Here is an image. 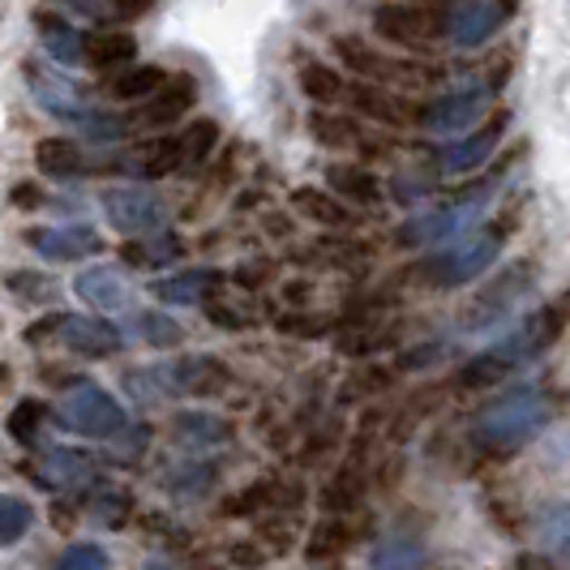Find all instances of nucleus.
I'll use <instances>...</instances> for the list:
<instances>
[{
	"label": "nucleus",
	"instance_id": "nucleus-39",
	"mask_svg": "<svg viewBox=\"0 0 570 570\" xmlns=\"http://www.w3.org/2000/svg\"><path fill=\"white\" fill-rule=\"evenodd\" d=\"M370 562L373 567H425L429 553L416 541H407V537H386L370 553Z\"/></svg>",
	"mask_w": 570,
	"mask_h": 570
},
{
	"label": "nucleus",
	"instance_id": "nucleus-48",
	"mask_svg": "<svg viewBox=\"0 0 570 570\" xmlns=\"http://www.w3.org/2000/svg\"><path fill=\"white\" fill-rule=\"evenodd\" d=\"M271 275H275L271 262H240V266H236V284L240 287H262Z\"/></svg>",
	"mask_w": 570,
	"mask_h": 570
},
{
	"label": "nucleus",
	"instance_id": "nucleus-19",
	"mask_svg": "<svg viewBox=\"0 0 570 570\" xmlns=\"http://www.w3.org/2000/svg\"><path fill=\"white\" fill-rule=\"evenodd\" d=\"M361 502H365V459L352 455L326 476V485H322V511L352 514Z\"/></svg>",
	"mask_w": 570,
	"mask_h": 570
},
{
	"label": "nucleus",
	"instance_id": "nucleus-40",
	"mask_svg": "<svg viewBox=\"0 0 570 570\" xmlns=\"http://www.w3.org/2000/svg\"><path fill=\"white\" fill-rule=\"evenodd\" d=\"M43 416H48V407H43V403L22 400V403H13V412H9L4 429H9V438H13L18 446H30V442L39 438V429H43Z\"/></svg>",
	"mask_w": 570,
	"mask_h": 570
},
{
	"label": "nucleus",
	"instance_id": "nucleus-51",
	"mask_svg": "<svg viewBox=\"0 0 570 570\" xmlns=\"http://www.w3.org/2000/svg\"><path fill=\"white\" fill-rule=\"evenodd\" d=\"M232 562H262V553L245 544V549H232Z\"/></svg>",
	"mask_w": 570,
	"mask_h": 570
},
{
	"label": "nucleus",
	"instance_id": "nucleus-18",
	"mask_svg": "<svg viewBox=\"0 0 570 570\" xmlns=\"http://www.w3.org/2000/svg\"><path fill=\"white\" fill-rule=\"evenodd\" d=\"M168 373H171V391L176 395H194V400L219 395L232 382V370L219 356H185V361L168 365Z\"/></svg>",
	"mask_w": 570,
	"mask_h": 570
},
{
	"label": "nucleus",
	"instance_id": "nucleus-46",
	"mask_svg": "<svg viewBox=\"0 0 570 570\" xmlns=\"http://www.w3.org/2000/svg\"><path fill=\"white\" fill-rule=\"evenodd\" d=\"M57 562L65 570H99V567H108V553H104V544L78 541V544H69Z\"/></svg>",
	"mask_w": 570,
	"mask_h": 570
},
{
	"label": "nucleus",
	"instance_id": "nucleus-22",
	"mask_svg": "<svg viewBox=\"0 0 570 570\" xmlns=\"http://www.w3.org/2000/svg\"><path fill=\"white\" fill-rule=\"evenodd\" d=\"M224 287V275L219 271H180V275H168V279H155L150 284V296L164 301V305H202L206 296H215Z\"/></svg>",
	"mask_w": 570,
	"mask_h": 570
},
{
	"label": "nucleus",
	"instance_id": "nucleus-37",
	"mask_svg": "<svg viewBox=\"0 0 570 570\" xmlns=\"http://www.w3.org/2000/svg\"><path fill=\"white\" fill-rule=\"evenodd\" d=\"M30 523H35V511H30L27 498H18V493H0V549L22 541V537L30 532Z\"/></svg>",
	"mask_w": 570,
	"mask_h": 570
},
{
	"label": "nucleus",
	"instance_id": "nucleus-2",
	"mask_svg": "<svg viewBox=\"0 0 570 570\" xmlns=\"http://www.w3.org/2000/svg\"><path fill=\"white\" fill-rule=\"evenodd\" d=\"M507 224H468V228L455 236V245H446L442 254L425 257L412 275L429 287H463L472 279H481L485 271L498 266V257L507 249Z\"/></svg>",
	"mask_w": 570,
	"mask_h": 570
},
{
	"label": "nucleus",
	"instance_id": "nucleus-21",
	"mask_svg": "<svg viewBox=\"0 0 570 570\" xmlns=\"http://www.w3.org/2000/svg\"><path fill=\"white\" fill-rule=\"evenodd\" d=\"M39 485L48 489H82L95 481V459L82 455V451H48V455L39 459V468L30 472Z\"/></svg>",
	"mask_w": 570,
	"mask_h": 570
},
{
	"label": "nucleus",
	"instance_id": "nucleus-35",
	"mask_svg": "<svg viewBox=\"0 0 570 570\" xmlns=\"http://www.w3.org/2000/svg\"><path fill=\"white\" fill-rule=\"evenodd\" d=\"M219 146V125L215 120H198L180 134V168H202Z\"/></svg>",
	"mask_w": 570,
	"mask_h": 570
},
{
	"label": "nucleus",
	"instance_id": "nucleus-52",
	"mask_svg": "<svg viewBox=\"0 0 570 570\" xmlns=\"http://www.w3.org/2000/svg\"><path fill=\"white\" fill-rule=\"evenodd\" d=\"M9 382H13V373H9V365H0V391H9Z\"/></svg>",
	"mask_w": 570,
	"mask_h": 570
},
{
	"label": "nucleus",
	"instance_id": "nucleus-45",
	"mask_svg": "<svg viewBox=\"0 0 570 570\" xmlns=\"http://www.w3.org/2000/svg\"><path fill=\"white\" fill-rule=\"evenodd\" d=\"M206 317H210L215 326H224V331H245V326H254L257 322L249 309H236V305L224 301V296H206Z\"/></svg>",
	"mask_w": 570,
	"mask_h": 570
},
{
	"label": "nucleus",
	"instance_id": "nucleus-12",
	"mask_svg": "<svg viewBox=\"0 0 570 570\" xmlns=\"http://www.w3.org/2000/svg\"><path fill=\"white\" fill-rule=\"evenodd\" d=\"M507 125H511V112H498L493 120H485L481 129L459 134V142H451L442 155H438V171H442V176H468V171H481L489 159H493L498 142L507 138Z\"/></svg>",
	"mask_w": 570,
	"mask_h": 570
},
{
	"label": "nucleus",
	"instance_id": "nucleus-20",
	"mask_svg": "<svg viewBox=\"0 0 570 570\" xmlns=\"http://www.w3.org/2000/svg\"><path fill=\"white\" fill-rule=\"evenodd\" d=\"M73 292L82 296L90 309H104V314H116V309H125V305L134 301L125 275L112 271V266H90V271H82V275L73 279Z\"/></svg>",
	"mask_w": 570,
	"mask_h": 570
},
{
	"label": "nucleus",
	"instance_id": "nucleus-9",
	"mask_svg": "<svg viewBox=\"0 0 570 570\" xmlns=\"http://www.w3.org/2000/svg\"><path fill=\"white\" fill-rule=\"evenodd\" d=\"M489 104H493V90H489L485 82L455 86V90H446V95H438V99L421 104V108H416V120L425 125L429 134L451 138V134L472 129V125L489 112Z\"/></svg>",
	"mask_w": 570,
	"mask_h": 570
},
{
	"label": "nucleus",
	"instance_id": "nucleus-53",
	"mask_svg": "<svg viewBox=\"0 0 570 570\" xmlns=\"http://www.w3.org/2000/svg\"><path fill=\"white\" fill-rule=\"evenodd\" d=\"M416 4H429V0H416Z\"/></svg>",
	"mask_w": 570,
	"mask_h": 570
},
{
	"label": "nucleus",
	"instance_id": "nucleus-16",
	"mask_svg": "<svg viewBox=\"0 0 570 570\" xmlns=\"http://www.w3.org/2000/svg\"><path fill=\"white\" fill-rule=\"evenodd\" d=\"M57 340L65 343L69 352L90 356V361H99V356H116V352H120V343H125L112 322H104V317H73V314L60 317Z\"/></svg>",
	"mask_w": 570,
	"mask_h": 570
},
{
	"label": "nucleus",
	"instance_id": "nucleus-14",
	"mask_svg": "<svg viewBox=\"0 0 570 570\" xmlns=\"http://www.w3.org/2000/svg\"><path fill=\"white\" fill-rule=\"evenodd\" d=\"M236 438L232 421L215 416V412H176L171 416V442L180 451H194V455H206V451H219Z\"/></svg>",
	"mask_w": 570,
	"mask_h": 570
},
{
	"label": "nucleus",
	"instance_id": "nucleus-44",
	"mask_svg": "<svg viewBox=\"0 0 570 570\" xmlns=\"http://www.w3.org/2000/svg\"><path fill=\"white\" fill-rule=\"evenodd\" d=\"M275 326H279L284 335H292V340H322L335 322H331V317H322V314H284Z\"/></svg>",
	"mask_w": 570,
	"mask_h": 570
},
{
	"label": "nucleus",
	"instance_id": "nucleus-5",
	"mask_svg": "<svg viewBox=\"0 0 570 570\" xmlns=\"http://www.w3.org/2000/svg\"><path fill=\"white\" fill-rule=\"evenodd\" d=\"M57 425L82 438H116L125 429V403L116 400L112 391H104L99 382H73L65 391V400L57 403Z\"/></svg>",
	"mask_w": 570,
	"mask_h": 570
},
{
	"label": "nucleus",
	"instance_id": "nucleus-27",
	"mask_svg": "<svg viewBox=\"0 0 570 570\" xmlns=\"http://www.w3.org/2000/svg\"><path fill=\"white\" fill-rule=\"evenodd\" d=\"M532 537L549 562H570V502H549L532 523Z\"/></svg>",
	"mask_w": 570,
	"mask_h": 570
},
{
	"label": "nucleus",
	"instance_id": "nucleus-17",
	"mask_svg": "<svg viewBox=\"0 0 570 570\" xmlns=\"http://www.w3.org/2000/svg\"><path fill=\"white\" fill-rule=\"evenodd\" d=\"M198 104V95H194V82H164L159 90H150L142 99V108L134 112L129 125H142V129H171L176 120H185V112Z\"/></svg>",
	"mask_w": 570,
	"mask_h": 570
},
{
	"label": "nucleus",
	"instance_id": "nucleus-36",
	"mask_svg": "<svg viewBox=\"0 0 570 570\" xmlns=\"http://www.w3.org/2000/svg\"><path fill=\"white\" fill-rule=\"evenodd\" d=\"M164 82H168V73H164L159 65H134V69H125V73L112 82V95L116 99L138 104V99H146L150 90H159Z\"/></svg>",
	"mask_w": 570,
	"mask_h": 570
},
{
	"label": "nucleus",
	"instance_id": "nucleus-25",
	"mask_svg": "<svg viewBox=\"0 0 570 570\" xmlns=\"http://www.w3.org/2000/svg\"><path fill=\"white\" fill-rule=\"evenodd\" d=\"M35 27H39V35H43L48 57L57 60L60 69H73V65H82L86 60V35L82 30H73L69 22L52 18V13H35Z\"/></svg>",
	"mask_w": 570,
	"mask_h": 570
},
{
	"label": "nucleus",
	"instance_id": "nucleus-8",
	"mask_svg": "<svg viewBox=\"0 0 570 570\" xmlns=\"http://www.w3.org/2000/svg\"><path fill=\"white\" fill-rule=\"evenodd\" d=\"M104 219L125 236H150V232L168 228V202L146 185H112L104 189Z\"/></svg>",
	"mask_w": 570,
	"mask_h": 570
},
{
	"label": "nucleus",
	"instance_id": "nucleus-50",
	"mask_svg": "<svg viewBox=\"0 0 570 570\" xmlns=\"http://www.w3.org/2000/svg\"><path fill=\"white\" fill-rule=\"evenodd\" d=\"M9 198H13L18 210H35V206H43V189H39V185H30V180H22V185H13V194H9Z\"/></svg>",
	"mask_w": 570,
	"mask_h": 570
},
{
	"label": "nucleus",
	"instance_id": "nucleus-24",
	"mask_svg": "<svg viewBox=\"0 0 570 570\" xmlns=\"http://www.w3.org/2000/svg\"><path fill=\"white\" fill-rule=\"evenodd\" d=\"M292 206H296V215H305V219L317 224V228H352V224H356V215L343 206V198L322 194V189H314V185L292 189Z\"/></svg>",
	"mask_w": 570,
	"mask_h": 570
},
{
	"label": "nucleus",
	"instance_id": "nucleus-3",
	"mask_svg": "<svg viewBox=\"0 0 570 570\" xmlns=\"http://www.w3.org/2000/svg\"><path fill=\"white\" fill-rule=\"evenodd\" d=\"M27 82H30V90H35V99H39L48 112L57 116V120H69V125L86 129L90 138L112 142V138L125 134V125H129V120H120V116H112V112H99L82 82H73L69 73L48 69V65H39V60H27Z\"/></svg>",
	"mask_w": 570,
	"mask_h": 570
},
{
	"label": "nucleus",
	"instance_id": "nucleus-33",
	"mask_svg": "<svg viewBox=\"0 0 570 570\" xmlns=\"http://www.w3.org/2000/svg\"><path fill=\"white\" fill-rule=\"evenodd\" d=\"M4 287H9L22 305H48V301L60 296V284L52 275H43V271H9V275H4Z\"/></svg>",
	"mask_w": 570,
	"mask_h": 570
},
{
	"label": "nucleus",
	"instance_id": "nucleus-30",
	"mask_svg": "<svg viewBox=\"0 0 570 570\" xmlns=\"http://www.w3.org/2000/svg\"><path fill=\"white\" fill-rule=\"evenodd\" d=\"M301 95L309 99V104H340L343 99V78H340V69H331V65H322V60H309V65H301Z\"/></svg>",
	"mask_w": 570,
	"mask_h": 570
},
{
	"label": "nucleus",
	"instance_id": "nucleus-38",
	"mask_svg": "<svg viewBox=\"0 0 570 570\" xmlns=\"http://www.w3.org/2000/svg\"><path fill=\"white\" fill-rule=\"evenodd\" d=\"M65 4H73L82 18H95V22H125L146 13L155 0H65Z\"/></svg>",
	"mask_w": 570,
	"mask_h": 570
},
{
	"label": "nucleus",
	"instance_id": "nucleus-6",
	"mask_svg": "<svg viewBox=\"0 0 570 570\" xmlns=\"http://www.w3.org/2000/svg\"><path fill=\"white\" fill-rule=\"evenodd\" d=\"M489 185H476V189H463L459 198L442 202V206H429V210H416L412 219H403L395 240L403 249H421V245H442V240H455L459 232L476 219V210L485 206Z\"/></svg>",
	"mask_w": 570,
	"mask_h": 570
},
{
	"label": "nucleus",
	"instance_id": "nucleus-13",
	"mask_svg": "<svg viewBox=\"0 0 570 570\" xmlns=\"http://www.w3.org/2000/svg\"><path fill=\"white\" fill-rule=\"evenodd\" d=\"M30 249L48 262H82V257L104 254V236L86 224H73V228H30L27 236Z\"/></svg>",
	"mask_w": 570,
	"mask_h": 570
},
{
	"label": "nucleus",
	"instance_id": "nucleus-47",
	"mask_svg": "<svg viewBox=\"0 0 570 570\" xmlns=\"http://www.w3.org/2000/svg\"><path fill=\"white\" fill-rule=\"evenodd\" d=\"M60 317H65V314H48V317H39V322H30L27 331H22V340H27L30 347H39V343L57 340V335H60Z\"/></svg>",
	"mask_w": 570,
	"mask_h": 570
},
{
	"label": "nucleus",
	"instance_id": "nucleus-32",
	"mask_svg": "<svg viewBox=\"0 0 570 570\" xmlns=\"http://www.w3.org/2000/svg\"><path fill=\"white\" fill-rule=\"evenodd\" d=\"M185 254V245L171 236V232H150V245H142V240H129L125 249H120V257L129 262V266H164V262H171V257Z\"/></svg>",
	"mask_w": 570,
	"mask_h": 570
},
{
	"label": "nucleus",
	"instance_id": "nucleus-4",
	"mask_svg": "<svg viewBox=\"0 0 570 570\" xmlns=\"http://www.w3.org/2000/svg\"><path fill=\"white\" fill-rule=\"evenodd\" d=\"M532 287H537V266H532V262H511V266H502V271L463 305L459 326L472 331V335H485V331H493L498 322H507V317L519 309V301H528Z\"/></svg>",
	"mask_w": 570,
	"mask_h": 570
},
{
	"label": "nucleus",
	"instance_id": "nucleus-43",
	"mask_svg": "<svg viewBox=\"0 0 570 570\" xmlns=\"http://www.w3.org/2000/svg\"><path fill=\"white\" fill-rule=\"evenodd\" d=\"M164 485L171 493H189V498H198L206 489L215 485V468L210 463H185V468H171V476H164Z\"/></svg>",
	"mask_w": 570,
	"mask_h": 570
},
{
	"label": "nucleus",
	"instance_id": "nucleus-29",
	"mask_svg": "<svg viewBox=\"0 0 570 570\" xmlns=\"http://www.w3.org/2000/svg\"><path fill=\"white\" fill-rule=\"evenodd\" d=\"M129 168L138 171V176H171V171H180V138H150L142 142L134 155H129Z\"/></svg>",
	"mask_w": 570,
	"mask_h": 570
},
{
	"label": "nucleus",
	"instance_id": "nucleus-34",
	"mask_svg": "<svg viewBox=\"0 0 570 570\" xmlns=\"http://www.w3.org/2000/svg\"><path fill=\"white\" fill-rule=\"evenodd\" d=\"M35 164L43 176H73V171L82 168V155H78V146L69 142V138H43V142L35 146Z\"/></svg>",
	"mask_w": 570,
	"mask_h": 570
},
{
	"label": "nucleus",
	"instance_id": "nucleus-23",
	"mask_svg": "<svg viewBox=\"0 0 570 570\" xmlns=\"http://www.w3.org/2000/svg\"><path fill=\"white\" fill-rule=\"evenodd\" d=\"M335 52L343 57V65L356 73V78H365V82H395L400 73H407V69H400L395 60H386L382 52H373L365 39H356V35H343V39H335Z\"/></svg>",
	"mask_w": 570,
	"mask_h": 570
},
{
	"label": "nucleus",
	"instance_id": "nucleus-26",
	"mask_svg": "<svg viewBox=\"0 0 570 570\" xmlns=\"http://www.w3.org/2000/svg\"><path fill=\"white\" fill-rule=\"evenodd\" d=\"M326 185L343 202H361V206H377L382 202V180L370 168H361V164H331L326 168Z\"/></svg>",
	"mask_w": 570,
	"mask_h": 570
},
{
	"label": "nucleus",
	"instance_id": "nucleus-42",
	"mask_svg": "<svg viewBox=\"0 0 570 570\" xmlns=\"http://www.w3.org/2000/svg\"><path fill=\"white\" fill-rule=\"evenodd\" d=\"M134 326H138V335H142L150 347H176V343L185 340V326H180V322H171L168 314H159V309L138 314L134 317Z\"/></svg>",
	"mask_w": 570,
	"mask_h": 570
},
{
	"label": "nucleus",
	"instance_id": "nucleus-15",
	"mask_svg": "<svg viewBox=\"0 0 570 570\" xmlns=\"http://www.w3.org/2000/svg\"><path fill=\"white\" fill-rule=\"evenodd\" d=\"M343 99H352L356 112L377 120V125H386V129H403V125L416 120V108L403 95L386 90V82H356L352 90H343Z\"/></svg>",
	"mask_w": 570,
	"mask_h": 570
},
{
	"label": "nucleus",
	"instance_id": "nucleus-41",
	"mask_svg": "<svg viewBox=\"0 0 570 570\" xmlns=\"http://www.w3.org/2000/svg\"><path fill=\"white\" fill-rule=\"evenodd\" d=\"M309 129H314L317 142L335 146V150L361 142V129H356V120H347V116H322V112H314V116H309Z\"/></svg>",
	"mask_w": 570,
	"mask_h": 570
},
{
	"label": "nucleus",
	"instance_id": "nucleus-11",
	"mask_svg": "<svg viewBox=\"0 0 570 570\" xmlns=\"http://www.w3.org/2000/svg\"><path fill=\"white\" fill-rule=\"evenodd\" d=\"M373 27H377L382 39L421 52V48H429L442 35V18H433L425 4H416V0H395V4H377L373 9Z\"/></svg>",
	"mask_w": 570,
	"mask_h": 570
},
{
	"label": "nucleus",
	"instance_id": "nucleus-7",
	"mask_svg": "<svg viewBox=\"0 0 570 570\" xmlns=\"http://www.w3.org/2000/svg\"><path fill=\"white\" fill-rule=\"evenodd\" d=\"M567 322H570V296L567 301H553V305L532 309V314L514 326L511 335H502V340L489 347V356H498L507 370H519L523 361H537L541 352H549V347L558 343V335L567 331Z\"/></svg>",
	"mask_w": 570,
	"mask_h": 570
},
{
	"label": "nucleus",
	"instance_id": "nucleus-28",
	"mask_svg": "<svg viewBox=\"0 0 570 570\" xmlns=\"http://www.w3.org/2000/svg\"><path fill=\"white\" fill-rule=\"evenodd\" d=\"M129 60H138V39L129 30H95V35H86V65L116 69V65H129Z\"/></svg>",
	"mask_w": 570,
	"mask_h": 570
},
{
	"label": "nucleus",
	"instance_id": "nucleus-1",
	"mask_svg": "<svg viewBox=\"0 0 570 570\" xmlns=\"http://www.w3.org/2000/svg\"><path fill=\"white\" fill-rule=\"evenodd\" d=\"M553 412H558V403L553 395L537 386V382H523V386H511V391H502V395H493V400L472 416V425H468V438H472V446L489 459H511L519 455L528 442H537L544 433V425L553 421Z\"/></svg>",
	"mask_w": 570,
	"mask_h": 570
},
{
	"label": "nucleus",
	"instance_id": "nucleus-10",
	"mask_svg": "<svg viewBox=\"0 0 570 570\" xmlns=\"http://www.w3.org/2000/svg\"><path fill=\"white\" fill-rule=\"evenodd\" d=\"M514 9H519V0H459L455 9L442 18V35L455 48L472 52V48L489 43L498 30L507 27V18Z\"/></svg>",
	"mask_w": 570,
	"mask_h": 570
},
{
	"label": "nucleus",
	"instance_id": "nucleus-31",
	"mask_svg": "<svg viewBox=\"0 0 570 570\" xmlns=\"http://www.w3.org/2000/svg\"><path fill=\"white\" fill-rule=\"evenodd\" d=\"M347 544H352V528L343 523L340 514H331V519H322L314 532H309L305 558H309V562H335L340 553H347Z\"/></svg>",
	"mask_w": 570,
	"mask_h": 570
},
{
	"label": "nucleus",
	"instance_id": "nucleus-49",
	"mask_svg": "<svg viewBox=\"0 0 570 570\" xmlns=\"http://www.w3.org/2000/svg\"><path fill=\"white\" fill-rule=\"evenodd\" d=\"M442 352H446L442 343H429V347H412V352H403V356H400V370H421V365H433V361H438Z\"/></svg>",
	"mask_w": 570,
	"mask_h": 570
}]
</instances>
